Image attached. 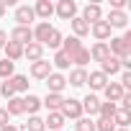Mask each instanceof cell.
Here are the masks:
<instances>
[{
  "label": "cell",
  "instance_id": "43",
  "mask_svg": "<svg viewBox=\"0 0 131 131\" xmlns=\"http://www.w3.org/2000/svg\"><path fill=\"white\" fill-rule=\"evenodd\" d=\"M116 131H126V128H116Z\"/></svg>",
  "mask_w": 131,
  "mask_h": 131
},
{
  "label": "cell",
  "instance_id": "25",
  "mask_svg": "<svg viewBox=\"0 0 131 131\" xmlns=\"http://www.w3.org/2000/svg\"><path fill=\"white\" fill-rule=\"evenodd\" d=\"M72 31H75L72 36L82 39V36H88V34H90V26H88V23H85V21H82L80 16H75V18H72Z\"/></svg>",
  "mask_w": 131,
  "mask_h": 131
},
{
  "label": "cell",
  "instance_id": "35",
  "mask_svg": "<svg viewBox=\"0 0 131 131\" xmlns=\"http://www.w3.org/2000/svg\"><path fill=\"white\" fill-rule=\"evenodd\" d=\"M44 46H51V49H59V46H62V34H59V31L54 28V31L49 34V39H46V44H44Z\"/></svg>",
  "mask_w": 131,
  "mask_h": 131
},
{
  "label": "cell",
  "instance_id": "11",
  "mask_svg": "<svg viewBox=\"0 0 131 131\" xmlns=\"http://www.w3.org/2000/svg\"><path fill=\"white\" fill-rule=\"evenodd\" d=\"M31 31H34V41L44 46V44H46V39H49V34L54 31V26H49L46 21H41V23H39L36 28H31Z\"/></svg>",
  "mask_w": 131,
  "mask_h": 131
},
{
  "label": "cell",
  "instance_id": "7",
  "mask_svg": "<svg viewBox=\"0 0 131 131\" xmlns=\"http://www.w3.org/2000/svg\"><path fill=\"white\" fill-rule=\"evenodd\" d=\"M34 18H36V13H34L31 5H18V8H16V21H18V26L31 28V21H34Z\"/></svg>",
  "mask_w": 131,
  "mask_h": 131
},
{
  "label": "cell",
  "instance_id": "9",
  "mask_svg": "<svg viewBox=\"0 0 131 131\" xmlns=\"http://www.w3.org/2000/svg\"><path fill=\"white\" fill-rule=\"evenodd\" d=\"M105 23L111 28H126L128 26V16H126V10H111V16L105 18Z\"/></svg>",
  "mask_w": 131,
  "mask_h": 131
},
{
  "label": "cell",
  "instance_id": "5",
  "mask_svg": "<svg viewBox=\"0 0 131 131\" xmlns=\"http://www.w3.org/2000/svg\"><path fill=\"white\" fill-rule=\"evenodd\" d=\"M10 41H13V44H18V46H26V44H31V41H34V31H31V28H26V26H16V28L10 31Z\"/></svg>",
  "mask_w": 131,
  "mask_h": 131
},
{
  "label": "cell",
  "instance_id": "32",
  "mask_svg": "<svg viewBox=\"0 0 131 131\" xmlns=\"http://www.w3.org/2000/svg\"><path fill=\"white\" fill-rule=\"evenodd\" d=\"M70 64H72V59H70V54H64L62 49H59V51L54 54V67H59V70H67Z\"/></svg>",
  "mask_w": 131,
  "mask_h": 131
},
{
  "label": "cell",
  "instance_id": "6",
  "mask_svg": "<svg viewBox=\"0 0 131 131\" xmlns=\"http://www.w3.org/2000/svg\"><path fill=\"white\" fill-rule=\"evenodd\" d=\"M46 88H49V93L62 95V90L67 88V77H64V75H59V72H51V75L46 77Z\"/></svg>",
  "mask_w": 131,
  "mask_h": 131
},
{
  "label": "cell",
  "instance_id": "41",
  "mask_svg": "<svg viewBox=\"0 0 131 131\" xmlns=\"http://www.w3.org/2000/svg\"><path fill=\"white\" fill-rule=\"evenodd\" d=\"M0 131H18V126H13V123H5V126L0 128Z\"/></svg>",
  "mask_w": 131,
  "mask_h": 131
},
{
  "label": "cell",
  "instance_id": "26",
  "mask_svg": "<svg viewBox=\"0 0 131 131\" xmlns=\"http://www.w3.org/2000/svg\"><path fill=\"white\" fill-rule=\"evenodd\" d=\"M39 108H41V98H36V95H26V98H23V113L36 116Z\"/></svg>",
  "mask_w": 131,
  "mask_h": 131
},
{
  "label": "cell",
  "instance_id": "24",
  "mask_svg": "<svg viewBox=\"0 0 131 131\" xmlns=\"http://www.w3.org/2000/svg\"><path fill=\"white\" fill-rule=\"evenodd\" d=\"M70 59H72V64H77V70H85V64L90 62V51L82 46V49H77V51H75Z\"/></svg>",
  "mask_w": 131,
  "mask_h": 131
},
{
  "label": "cell",
  "instance_id": "30",
  "mask_svg": "<svg viewBox=\"0 0 131 131\" xmlns=\"http://www.w3.org/2000/svg\"><path fill=\"white\" fill-rule=\"evenodd\" d=\"M116 111H118V103H100V111H98V116L100 118H108V121H113V116H116Z\"/></svg>",
  "mask_w": 131,
  "mask_h": 131
},
{
  "label": "cell",
  "instance_id": "2",
  "mask_svg": "<svg viewBox=\"0 0 131 131\" xmlns=\"http://www.w3.org/2000/svg\"><path fill=\"white\" fill-rule=\"evenodd\" d=\"M54 13L59 18H64V21H72L77 16V3L75 0H59V3L54 5Z\"/></svg>",
  "mask_w": 131,
  "mask_h": 131
},
{
  "label": "cell",
  "instance_id": "23",
  "mask_svg": "<svg viewBox=\"0 0 131 131\" xmlns=\"http://www.w3.org/2000/svg\"><path fill=\"white\" fill-rule=\"evenodd\" d=\"M88 82H90V88H93V90H103V88L108 85V77L98 70V72H90V75H88Z\"/></svg>",
  "mask_w": 131,
  "mask_h": 131
},
{
  "label": "cell",
  "instance_id": "42",
  "mask_svg": "<svg viewBox=\"0 0 131 131\" xmlns=\"http://www.w3.org/2000/svg\"><path fill=\"white\" fill-rule=\"evenodd\" d=\"M5 10H8V8H5V3H3V0H0V18L5 16Z\"/></svg>",
  "mask_w": 131,
  "mask_h": 131
},
{
  "label": "cell",
  "instance_id": "21",
  "mask_svg": "<svg viewBox=\"0 0 131 131\" xmlns=\"http://www.w3.org/2000/svg\"><path fill=\"white\" fill-rule=\"evenodd\" d=\"M3 49H5V59H10L13 64H16V62L23 57V46H18V44H13V41H8Z\"/></svg>",
  "mask_w": 131,
  "mask_h": 131
},
{
  "label": "cell",
  "instance_id": "22",
  "mask_svg": "<svg viewBox=\"0 0 131 131\" xmlns=\"http://www.w3.org/2000/svg\"><path fill=\"white\" fill-rule=\"evenodd\" d=\"M67 82H70L72 88H82V85L88 82V70H77V67H75V70L70 72V80H67Z\"/></svg>",
  "mask_w": 131,
  "mask_h": 131
},
{
  "label": "cell",
  "instance_id": "27",
  "mask_svg": "<svg viewBox=\"0 0 131 131\" xmlns=\"http://www.w3.org/2000/svg\"><path fill=\"white\" fill-rule=\"evenodd\" d=\"M128 121H131V111L118 108V111H116V116H113V126H116V128H126V126H128Z\"/></svg>",
  "mask_w": 131,
  "mask_h": 131
},
{
  "label": "cell",
  "instance_id": "1",
  "mask_svg": "<svg viewBox=\"0 0 131 131\" xmlns=\"http://www.w3.org/2000/svg\"><path fill=\"white\" fill-rule=\"evenodd\" d=\"M59 113L64 116V121H67V118H75V121H77V118H82V116H85V113H82V103H80V100H75V98H70V100L64 98V103H62Z\"/></svg>",
  "mask_w": 131,
  "mask_h": 131
},
{
  "label": "cell",
  "instance_id": "19",
  "mask_svg": "<svg viewBox=\"0 0 131 131\" xmlns=\"http://www.w3.org/2000/svg\"><path fill=\"white\" fill-rule=\"evenodd\" d=\"M34 13H36L39 18H44V21H49V18H51V13H54V5L49 3V0H39V3L34 5Z\"/></svg>",
  "mask_w": 131,
  "mask_h": 131
},
{
  "label": "cell",
  "instance_id": "18",
  "mask_svg": "<svg viewBox=\"0 0 131 131\" xmlns=\"http://www.w3.org/2000/svg\"><path fill=\"white\" fill-rule=\"evenodd\" d=\"M100 72L108 77V75H116V72H121V59L118 57H108L105 62H100Z\"/></svg>",
  "mask_w": 131,
  "mask_h": 131
},
{
  "label": "cell",
  "instance_id": "34",
  "mask_svg": "<svg viewBox=\"0 0 131 131\" xmlns=\"http://www.w3.org/2000/svg\"><path fill=\"white\" fill-rule=\"evenodd\" d=\"M26 131H46V126H44V118H39V116H31V118H28V123H26Z\"/></svg>",
  "mask_w": 131,
  "mask_h": 131
},
{
  "label": "cell",
  "instance_id": "4",
  "mask_svg": "<svg viewBox=\"0 0 131 131\" xmlns=\"http://www.w3.org/2000/svg\"><path fill=\"white\" fill-rule=\"evenodd\" d=\"M88 26H93V23H98V21H103V10H100V5L98 3H88L85 8H82V16H80Z\"/></svg>",
  "mask_w": 131,
  "mask_h": 131
},
{
  "label": "cell",
  "instance_id": "33",
  "mask_svg": "<svg viewBox=\"0 0 131 131\" xmlns=\"http://www.w3.org/2000/svg\"><path fill=\"white\" fill-rule=\"evenodd\" d=\"M75 131H95V121H93V118H88V116H82V118H77Z\"/></svg>",
  "mask_w": 131,
  "mask_h": 131
},
{
  "label": "cell",
  "instance_id": "13",
  "mask_svg": "<svg viewBox=\"0 0 131 131\" xmlns=\"http://www.w3.org/2000/svg\"><path fill=\"white\" fill-rule=\"evenodd\" d=\"M90 51V59H95V62H105L108 57H111V51H108V44L105 41H98L93 49H88Z\"/></svg>",
  "mask_w": 131,
  "mask_h": 131
},
{
  "label": "cell",
  "instance_id": "3",
  "mask_svg": "<svg viewBox=\"0 0 131 131\" xmlns=\"http://www.w3.org/2000/svg\"><path fill=\"white\" fill-rule=\"evenodd\" d=\"M108 51H111V57H118V59H128L131 57V46L121 39V36H116V39H111V44H108Z\"/></svg>",
  "mask_w": 131,
  "mask_h": 131
},
{
  "label": "cell",
  "instance_id": "39",
  "mask_svg": "<svg viewBox=\"0 0 131 131\" xmlns=\"http://www.w3.org/2000/svg\"><path fill=\"white\" fill-rule=\"evenodd\" d=\"M5 123H8V111H5V108H0V128H3Z\"/></svg>",
  "mask_w": 131,
  "mask_h": 131
},
{
  "label": "cell",
  "instance_id": "40",
  "mask_svg": "<svg viewBox=\"0 0 131 131\" xmlns=\"http://www.w3.org/2000/svg\"><path fill=\"white\" fill-rule=\"evenodd\" d=\"M5 44H8V34H5V31H3V28H0V49H3V46H5Z\"/></svg>",
  "mask_w": 131,
  "mask_h": 131
},
{
  "label": "cell",
  "instance_id": "17",
  "mask_svg": "<svg viewBox=\"0 0 131 131\" xmlns=\"http://www.w3.org/2000/svg\"><path fill=\"white\" fill-rule=\"evenodd\" d=\"M44 126H46V131H62V126H64V116H62L59 111H54V113L46 116Z\"/></svg>",
  "mask_w": 131,
  "mask_h": 131
},
{
  "label": "cell",
  "instance_id": "36",
  "mask_svg": "<svg viewBox=\"0 0 131 131\" xmlns=\"http://www.w3.org/2000/svg\"><path fill=\"white\" fill-rule=\"evenodd\" d=\"M0 95H3L5 100H10V98H16V90H13V85H10V80H3V85H0Z\"/></svg>",
  "mask_w": 131,
  "mask_h": 131
},
{
  "label": "cell",
  "instance_id": "16",
  "mask_svg": "<svg viewBox=\"0 0 131 131\" xmlns=\"http://www.w3.org/2000/svg\"><path fill=\"white\" fill-rule=\"evenodd\" d=\"M82 103V113H88V118L90 116H98V111H100V100H98V95H88L85 100H80Z\"/></svg>",
  "mask_w": 131,
  "mask_h": 131
},
{
  "label": "cell",
  "instance_id": "28",
  "mask_svg": "<svg viewBox=\"0 0 131 131\" xmlns=\"http://www.w3.org/2000/svg\"><path fill=\"white\" fill-rule=\"evenodd\" d=\"M10 85H13L16 95H18V93H26V90H28V77H26V75H13V77H10Z\"/></svg>",
  "mask_w": 131,
  "mask_h": 131
},
{
  "label": "cell",
  "instance_id": "20",
  "mask_svg": "<svg viewBox=\"0 0 131 131\" xmlns=\"http://www.w3.org/2000/svg\"><path fill=\"white\" fill-rule=\"evenodd\" d=\"M77 49H82V41H80L77 36H67V39H62V51H64V54H70V57H72Z\"/></svg>",
  "mask_w": 131,
  "mask_h": 131
},
{
  "label": "cell",
  "instance_id": "29",
  "mask_svg": "<svg viewBox=\"0 0 131 131\" xmlns=\"http://www.w3.org/2000/svg\"><path fill=\"white\" fill-rule=\"evenodd\" d=\"M5 111H8V116H21L23 113V98H10L8 100V105H5Z\"/></svg>",
  "mask_w": 131,
  "mask_h": 131
},
{
  "label": "cell",
  "instance_id": "8",
  "mask_svg": "<svg viewBox=\"0 0 131 131\" xmlns=\"http://www.w3.org/2000/svg\"><path fill=\"white\" fill-rule=\"evenodd\" d=\"M49 75H51V62L39 59V62L31 64V77H36V80H46Z\"/></svg>",
  "mask_w": 131,
  "mask_h": 131
},
{
  "label": "cell",
  "instance_id": "31",
  "mask_svg": "<svg viewBox=\"0 0 131 131\" xmlns=\"http://www.w3.org/2000/svg\"><path fill=\"white\" fill-rule=\"evenodd\" d=\"M13 70H16V64L10 59H0V77H3V80H10L13 77Z\"/></svg>",
  "mask_w": 131,
  "mask_h": 131
},
{
  "label": "cell",
  "instance_id": "15",
  "mask_svg": "<svg viewBox=\"0 0 131 131\" xmlns=\"http://www.w3.org/2000/svg\"><path fill=\"white\" fill-rule=\"evenodd\" d=\"M62 103H64V95H57V93H46V98L41 100V105H46V111H49V113L59 111V108H62Z\"/></svg>",
  "mask_w": 131,
  "mask_h": 131
},
{
  "label": "cell",
  "instance_id": "12",
  "mask_svg": "<svg viewBox=\"0 0 131 131\" xmlns=\"http://www.w3.org/2000/svg\"><path fill=\"white\" fill-rule=\"evenodd\" d=\"M90 31H93V36H95L98 41H105V39H111V31H113V28H111L105 21H98V23L90 26Z\"/></svg>",
  "mask_w": 131,
  "mask_h": 131
},
{
  "label": "cell",
  "instance_id": "14",
  "mask_svg": "<svg viewBox=\"0 0 131 131\" xmlns=\"http://www.w3.org/2000/svg\"><path fill=\"white\" fill-rule=\"evenodd\" d=\"M103 93H105L108 103H118V100H121V95H123L126 90H123V88H121L118 82H108V85L103 88Z\"/></svg>",
  "mask_w": 131,
  "mask_h": 131
},
{
  "label": "cell",
  "instance_id": "37",
  "mask_svg": "<svg viewBox=\"0 0 131 131\" xmlns=\"http://www.w3.org/2000/svg\"><path fill=\"white\" fill-rule=\"evenodd\" d=\"M95 131H116V126H113V121H108V118H98V121H95Z\"/></svg>",
  "mask_w": 131,
  "mask_h": 131
},
{
  "label": "cell",
  "instance_id": "38",
  "mask_svg": "<svg viewBox=\"0 0 131 131\" xmlns=\"http://www.w3.org/2000/svg\"><path fill=\"white\" fill-rule=\"evenodd\" d=\"M126 8V0H111V10H123Z\"/></svg>",
  "mask_w": 131,
  "mask_h": 131
},
{
  "label": "cell",
  "instance_id": "10",
  "mask_svg": "<svg viewBox=\"0 0 131 131\" xmlns=\"http://www.w3.org/2000/svg\"><path fill=\"white\" fill-rule=\"evenodd\" d=\"M23 57L34 64V62L44 59V46H41V44H36V41H31V44H26V46H23Z\"/></svg>",
  "mask_w": 131,
  "mask_h": 131
}]
</instances>
